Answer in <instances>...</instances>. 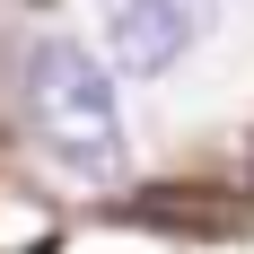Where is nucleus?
<instances>
[{
	"mask_svg": "<svg viewBox=\"0 0 254 254\" xmlns=\"http://www.w3.org/2000/svg\"><path fill=\"white\" fill-rule=\"evenodd\" d=\"M26 123L70 176H123V114L114 70L88 44H35L26 53Z\"/></svg>",
	"mask_w": 254,
	"mask_h": 254,
	"instance_id": "1",
	"label": "nucleus"
},
{
	"mask_svg": "<svg viewBox=\"0 0 254 254\" xmlns=\"http://www.w3.org/2000/svg\"><path fill=\"white\" fill-rule=\"evenodd\" d=\"M210 35V0H105V70L158 79Z\"/></svg>",
	"mask_w": 254,
	"mask_h": 254,
	"instance_id": "2",
	"label": "nucleus"
}]
</instances>
